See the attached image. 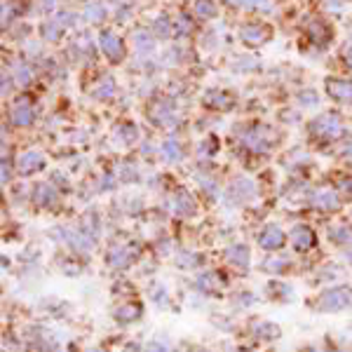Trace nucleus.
Wrapping results in <instances>:
<instances>
[{
  "label": "nucleus",
  "instance_id": "nucleus-2",
  "mask_svg": "<svg viewBox=\"0 0 352 352\" xmlns=\"http://www.w3.org/2000/svg\"><path fill=\"white\" fill-rule=\"evenodd\" d=\"M315 242V235H312V230L310 228H305V225H298L296 230H294V244H296V249H308L310 244Z\"/></svg>",
  "mask_w": 352,
  "mask_h": 352
},
{
  "label": "nucleus",
  "instance_id": "nucleus-3",
  "mask_svg": "<svg viewBox=\"0 0 352 352\" xmlns=\"http://www.w3.org/2000/svg\"><path fill=\"white\" fill-rule=\"evenodd\" d=\"M261 242H263V246H268V249H270V246H279L284 242V235L279 233V230H268V235H263Z\"/></svg>",
  "mask_w": 352,
  "mask_h": 352
},
{
  "label": "nucleus",
  "instance_id": "nucleus-4",
  "mask_svg": "<svg viewBox=\"0 0 352 352\" xmlns=\"http://www.w3.org/2000/svg\"><path fill=\"white\" fill-rule=\"evenodd\" d=\"M240 2H254V0H240Z\"/></svg>",
  "mask_w": 352,
  "mask_h": 352
},
{
  "label": "nucleus",
  "instance_id": "nucleus-1",
  "mask_svg": "<svg viewBox=\"0 0 352 352\" xmlns=\"http://www.w3.org/2000/svg\"><path fill=\"white\" fill-rule=\"evenodd\" d=\"M324 303H326L331 310H338V308L350 305V296H348V291L336 289V291H331V294H326V296H324ZM329 308H326V310H329Z\"/></svg>",
  "mask_w": 352,
  "mask_h": 352
}]
</instances>
